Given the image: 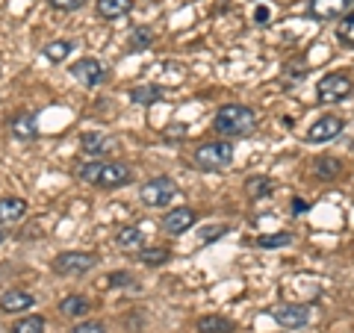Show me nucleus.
I'll use <instances>...</instances> for the list:
<instances>
[{"label": "nucleus", "mask_w": 354, "mask_h": 333, "mask_svg": "<svg viewBox=\"0 0 354 333\" xmlns=\"http://www.w3.org/2000/svg\"><path fill=\"white\" fill-rule=\"evenodd\" d=\"M213 127L221 136H248V133H254V127H257V115H254V109L242 106V104H225L216 113Z\"/></svg>", "instance_id": "1"}, {"label": "nucleus", "mask_w": 354, "mask_h": 333, "mask_svg": "<svg viewBox=\"0 0 354 333\" xmlns=\"http://www.w3.org/2000/svg\"><path fill=\"white\" fill-rule=\"evenodd\" d=\"M80 177L86 183H95L101 189H115V186L130 183L133 171H130V165H124V162H86L80 169Z\"/></svg>", "instance_id": "2"}, {"label": "nucleus", "mask_w": 354, "mask_h": 333, "mask_svg": "<svg viewBox=\"0 0 354 333\" xmlns=\"http://www.w3.org/2000/svg\"><path fill=\"white\" fill-rule=\"evenodd\" d=\"M234 162V145L230 142H209L195 151V165L204 171H221Z\"/></svg>", "instance_id": "3"}, {"label": "nucleus", "mask_w": 354, "mask_h": 333, "mask_svg": "<svg viewBox=\"0 0 354 333\" xmlns=\"http://www.w3.org/2000/svg\"><path fill=\"white\" fill-rule=\"evenodd\" d=\"M351 92H354V83H351L348 74H325L322 80H319V88H316V95L322 104H339V101H346Z\"/></svg>", "instance_id": "4"}, {"label": "nucleus", "mask_w": 354, "mask_h": 333, "mask_svg": "<svg viewBox=\"0 0 354 333\" xmlns=\"http://www.w3.org/2000/svg\"><path fill=\"white\" fill-rule=\"evenodd\" d=\"M97 265L95 254H86V251H65L53 260V272L65 274V277H77V274H86Z\"/></svg>", "instance_id": "5"}, {"label": "nucleus", "mask_w": 354, "mask_h": 333, "mask_svg": "<svg viewBox=\"0 0 354 333\" xmlns=\"http://www.w3.org/2000/svg\"><path fill=\"white\" fill-rule=\"evenodd\" d=\"M174 195H177V186H174L171 177H153V180H148L145 186L139 189L142 204H148V207H165V204H171Z\"/></svg>", "instance_id": "6"}, {"label": "nucleus", "mask_w": 354, "mask_h": 333, "mask_svg": "<svg viewBox=\"0 0 354 333\" xmlns=\"http://www.w3.org/2000/svg\"><path fill=\"white\" fill-rule=\"evenodd\" d=\"M354 9V0H310V15L319 21H330V18H342Z\"/></svg>", "instance_id": "7"}, {"label": "nucleus", "mask_w": 354, "mask_h": 333, "mask_svg": "<svg viewBox=\"0 0 354 333\" xmlns=\"http://www.w3.org/2000/svg\"><path fill=\"white\" fill-rule=\"evenodd\" d=\"M274 321H278L281 327H286V330H298V327H304L310 321V307H304V304L278 307L274 310Z\"/></svg>", "instance_id": "8"}, {"label": "nucleus", "mask_w": 354, "mask_h": 333, "mask_svg": "<svg viewBox=\"0 0 354 333\" xmlns=\"http://www.w3.org/2000/svg\"><path fill=\"white\" fill-rule=\"evenodd\" d=\"M71 74H74L80 83H86V86H101V83L106 80V68H104V65L97 62V59H92V57L74 62Z\"/></svg>", "instance_id": "9"}, {"label": "nucleus", "mask_w": 354, "mask_h": 333, "mask_svg": "<svg viewBox=\"0 0 354 333\" xmlns=\"http://www.w3.org/2000/svg\"><path fill=\"white\" fill-rule=\"evenodd\" d=\"M337 133H342V118H339V115H322L313 127L307 130V142H313V145H319V142L334 139Z\"/></svg>", "instance_id": "10"}, {"label": "nucleus", "mask_w": 354, "mask_h": 333, "mask_svg": "<svg viewBox=\"0 0 354 333\" xmlns=\"http://www.w3.org/2000/svg\"><path fill=\"white\" fill-rule=\"evenodd\" d=\"M195 225V209H189V207H177V209H171V213H165V218H162V227L171 233V236H180V233H186Z\"/></svg>", "instance_id": "11"}, {"label": "nucleus", "mask_w": 354, "mask_h": 333, "mask_svg": "<svg viewBox=\"0 0 354 333\" xmlns=\"http://www.w3.org/2000/svg\"><path fill=\"white\" fill-rule=\"evenodd\" d=\"M30 307H36V298L24 289H9L0 298V310H3V313H27Z\"/></svg>", "instance_id": "12"}, {"label": "nucleus", "mask_w": 354, "mask_h": 333, "mask_svg": "<svg viewBox=\"0 0 354 333\" xmlns=\"http://www.w3.org/2000/svg\"><path fill=\"white\" fill-rule=\"evenodd\" d=\"M274 192V180L272 177H263V174H254L245 180V195L251 201H263V198H272Z\"/></svg>", "instance_id": "13"}, {"label": "nucleus", "mask_w": 354, "mask_h": 333, "mask_svg": "<svg viewBox=\"0 0 354 333\" xmlns=\"http://www.w3.org/2000/svg\"><path fill=\"white\" fill-rule=\"evenodd\" d=\"M27 213V201H21V198H3L0 201V225H15L21 221Z\"/></svg>", "instance_id": "14"}, {"label": "nucleus", "mask_w": 354, "mask_h": 333, "mask_svg": "<svg viewBox=\"0 0 354 333\" xmlns=\"http://www.w3.org/2000/svg\"><path fill=\"white\" fill-rule=\"evenodd\" d=\"M83 151L88 157H101L113 151V139H106L104 133H83Z\"/></svg>", "instance_id": "15"}, {"label": "nucleus", "mask_w": 354, "mask_h": 333, "mask_svg": "<svg viewBox=\"0 0 354 333\" xmlns=\"http://www.w3.org/2000/svg\"><path fill=\"white\" fill-rule=\"evenodd\" d=\"M36 133H39V124H36V118L32 115H18V118H12V136L18 139V142H32L36 139Z\"/></svg>", "instance_id": "16"}, {"label": "nucleus", "mask_w": 354, "mask_h": 333, "mask_svg": "<svg viewBox=\"0 0 354 333\" xmlns=\"http://www.w3.org/2000/svg\"><path fill=\"white\" fill-rule=\"evenodd\" d=\"M118 248L121 251H142V245H145V233H142V227H124L118 233Z\"/></svg>", "instance_id": "17"}, {"label": "nucleus", "mask_w": 354, "mask_h": 333, "mask_svg": "<svg viewBox=\"0 0 354 333\" xmlns=\"http://www.w3.org/2000/svg\"><path fill=\"white\" fill-rule=\"evenodd\" d=\"M97 15L101 18H121L133 9V0H97Z\"/></svg>", "instance_id": "18"}, {"label": "nucleus", "mask_w": 354, "mask_h": 333, "mask_svg": "<svg viewBox=\"0 0 354 333\" xmlns=\"http://www.w3.org/2000/svg\"><path fill=\"white\" fill-rule=\"evenodd\" d=\"M313 174L319 177V180H337V177L342 174V162L337 157H322L313 162Z\"/></svg>", "instance_id": "19"}, {"label": "nucleus", "mask_w": 354, "mask_h": 333, "mask_svg": "<svg viewBox=\"0 0 354 333\" xmlns=\"http://www.w3.org/2000/svg\"><path fill=\"white\" fill-rule=\"evenodd\" d=\"M59 313L62 316H71V318H83L88 313V301L83 295H65L59 301Z\"/></svg>", "instance_id": "20"}, {"label": "nucleus", "mask_w": 354, "mask_h": 333, "mask_svg": "<svg viewBox=\"0 0 354 333\" xmlns=\"http://www.w3.org/2000/svg\"><path fill=\"white\" fill-rule=\"evenodd\" d=\"M198 330L201 333H234V321L225 316H201L198 318Z\"/></svg>", "instance_id": "21"}, {"label": "nucleus", "mask_w": 354, "mask_h": 333, "mask_svg": "<svg viewBox=\"0 0 354 333\" xmlns=\"http://www.w3.org/2000/svg\"><path fill=\"white\" fill-rule=\"evenodd\" d=\"M160 97H162L160 86H136V88H130V101L133 104H157Z\"/></svg>", "instance_id": "22"}, {"label": "nucleus", "mask_w": 354, "mask_h": 333, "mask_svg": "<svg viewBox=\"0 0 354 333\" xmlns=\"http://www.w3.org/2000/svg\"><path fill=\"white\" fill-rule=\"evenodd\" d=\"M151 41H153V30H148V27L130 30V48L133 50H145V48H151Z\"/></svg>", "instance_id": "23"}, {"label": "nucleus", "mask_w": 354, "mask_h": 333, "mask_svg": "<svg viewBox=\"0 0 354 333\" xmlns=\"http://www.w3.org/2000/svg\"><path fill=\"white\" fill-rule=\"evenodd\" d=\"M12 333H44V318L41 316H27L12 325Z\"/></svg>", "instance_id": "24"}, {"label": "nucleus", "mask_w": 354, "mask_h": 333, "mask_svg": "<svg viewBox=\"0 0 354 333\" xmlns=\"http://www.w3.org/2000/svg\"><path fill=\"white\" fill-rule=\"evenodd\" d=\"M71 48H74L71 41H50L48 48H44V57H48L50 62H62L71 53Z\"/></svg>", "instance_id": "25"}, {"label": "nucleus", "mask_w": 354, "mask_h": 333, "mask_svg": "<svg viewBox=\"0 0 354 333\" xmlns=\"http://www.w3.org/2000/svg\"><path fill=\"white\" fill-rule=\"evenodd\" d=\"M257 245H260V248H286V245H292V233H274V236H260Z\"/></svg>", "instance_id": "26"}, {"label": "nucleus", "mask_w": 354, "mask_h": 333, "mask_svg": "<svg viewBox=\"0 0 354 333\" xmlns=\"http://www.w3.org/2000/svg\"><path fill=\"white\" fill-rule=\"evenodd\" d=\"M139 260L145 265H162L169 260V248H148V251H139Z\"/></svg>", "instance_id": "27"}, {"label": "nucleus", "mask_w": 354, "mask_h": 333, "mask_svg": "<svg viewBox=\"0 0 354 333\" xmlns=\"http://www.w3.org/2000/svg\"><path fill=\"white\" fill-rule=\"evenodd\" d=\"M337 36H339V41H342V44H348V48H354V15H351L348 21H342L339 30H337Z\"/></svg>", "instance_id": "28"}, {"label": "nucleus", "mask_w": 354, "mask_h": 333, "mask_svg": "<svg viewBox=\"0 0 354 333\" xmlns=\"http://www.w3.org/2000/svg\"><path fill=\"white\" fill-rule=\"evenodd\" d=\"M71 333H106V327L101 321H80L77 327H71Z\"/></svg>", "instance_id": "29"}, {"label": "nucleus", "mask_w": 354, "mask_h": 333, "mask_svg": "<svg viewBox=\"0 0 354 333\" xmlns=\"http://www.w3.org/2000/svg\"><path fill=\"white\" fill-rule=\"evenodd\" d=\"M53 9H62V12H74V9H80L86 0H48Z\"/></svg>", "instance_id": "30"}, {"label": "nucleus", "mask_w": 354, "mask_h": 333, "mask_svg": "<svg viewBox=\"0 0 354 333\" xmlns=\"http://www.w3.org/2000/svg\"><path fill=\"white\" fill-rule=\"evenodd\" d=\"M106 280H109V286H127V283H133V277L127 272H113Z\"/></svg>", "instance_id": "31"}, {"label": "nucleus", "mask_w": 354, "mask_h": 333, "mask_svg": "<svg viewBox=\"0 0 354 333\" xmlns=\"http://www.w3.org/2000/svg\"><path fill=\"white\" fill-rule=\"evenodd\" d=\"M218 233H225V227H209V230H204V242L218 239Z\"/></svg>", "instance_id": "32"}, {"label": "nucleus", "mask_w": 354, "mask_h": 333, "mask_svg": "<svg viewBox=\"0 0 354 333\" xmlns=\"http://www.w3.org/2000/svg\"><path fill=\"white\" fill-rule=\"evenodd\" d=\"M304 209H307V204L301 201V198H292V213H295V216H301Z\"/></svg>", "instance_id": "33"}, {"label": "nucleus", "mask_w": 354, "mask_h": 333, "mask_svg": "<svg viewBox=\"0 0 354 333\" xmlns=\"http://www.w3.org/2000/svg\"><path fill=\"white\" fill-rule=\"evenodd\" d=\"M254 15H257V21H266V18H269V9H266V6H257V12H254Z\"/></svg>", "instance_id": "34"}, {"label": "nucleus", "mask_w": 354, "mask_h": 333, "mask_svg": "<svg viewBox=\"0 0 354 333\" xmlns=\"http://www.w3.org/2000/svg\"><path fill=\"white\" fill-rule=\"evenodd\" d=\"M3 239H6V236H3V230H0V242H3Z\"/></svg>", "instance_id": "35"}]
</instances>
